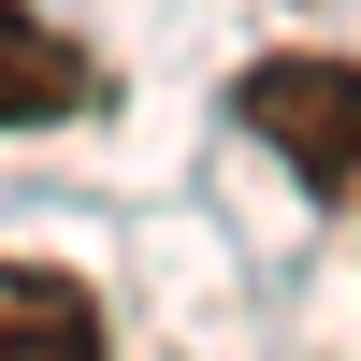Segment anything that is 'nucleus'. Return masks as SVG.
<instances>
[{"mask_svg":"<svg viewBox=\"0 0 361 361\" xmlns=\"http://www.w3.org/2000/svg\"><path fill=\"white\" fill-rule=\"evenodd\" d=\"M0 361H116L87 275H58V260H0Z\"/></svg>","mask_w":361,"mask_h":361,"instance_id":"7ed1b4c3","label":"nucleus"},{"mask_svg":"<svg viewBox=\"0 0 361 361\" xmlns=\"http://www.w3.org/2000/svg\"><path fill=\"white\" fill-rule=\"evenodd\" d=\"M87 102H102V58H87L58 15L0 0V130H58V116H87Z\"/></svg>","mask_w":361,"mask_h":361,"instance_id":"f03ea898","label":"nucleus"},{"mask_svg":"<svg viewBox=\"0 0 361 361\" xmlns=\"http://www.w3.org/2000/svg\"><path fill=\"white\" fill-rule=\"evenodd\" d=\"M231 116H246V145H275L304 188H361V58H260L246 87H231Z\"/></svg>","mask_w":361,"mask_h":361,"instance_id":"f257e3e1","label":"nucleus"}]
</instances>
